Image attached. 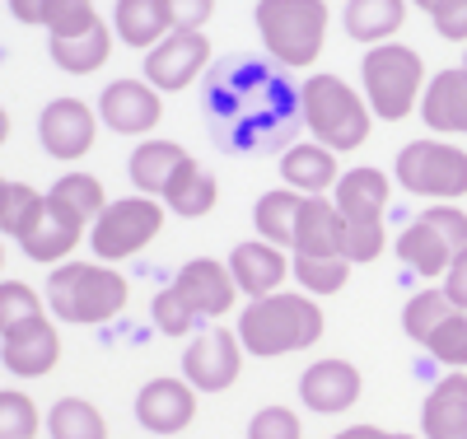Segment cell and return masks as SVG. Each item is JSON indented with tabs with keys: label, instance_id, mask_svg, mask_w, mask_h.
Here are the masks:
<instances>
[{
	"label": "cell",
	"instance_id": "cell-1",
	"mask_svg": "<svg viewBox=\"0 0 467 439\" xmlns=\"http://www.w3.org/2000/svg\"><path fill=\"white\" fill-rule=\"evenodd\" d=\"M323 308L314 295L304 290H276L266 299H248V308L239 313V341L248 355L257 361H276V355H290V350H308L318 337H323Z\"/></svg>",
	"mask_w": 467,
	"mask_h": 439
},
{
	"label": "cell",
	"instance_id": "cell-2",
	"mask_svg": "<svg viewBox=\"0 0 467 439\" xmlns=\"http://www.w3.org/2000/svg\"><path fill=\"white\" fill-rule=\"evenodd\" d=\"M127 299H131L127 276L108 262H61L47 276V308L75 328L112 323L127 308Z\"/></svg>",
	"mask_w": 467,
	"mask_h": 439
},
{
	"label": "cell",
	"instance_id": "cell-3",
	"mask_svg": "<svg viewBox=\"0 0 467 439\" xmlns=\"http://www.w3.org/2000/svg\"><path fill=\"white\" fill-rule=\"evenodd\" d=\"M299 112H304V127L318 145L346 154V150H360L369 141L374 127V112L365 103V94H356L341 75H308L304 89H299Z\"/></svg>",
	"mask_w": 467,
	"mask_h": 439
},
{
	"label": "cell",
	"instance_id": "cell-4",
	"mask_svg": "<svg viewBox=\"0 0 467 439\" xmlns=\"http://www.w3.org/2000/svg\"><path fill=\"white\" fill-rule=\"evenodd\" d=\"M253 24L262 47L281 66H314L327 43V0H257Z\"/></svg>",
	"mask_w": 467,
	"mask_h": 439
},
{
	"label": "cell",
	"instance_id": "cell-5",
	"mask_svg": "<svg viewBox=\"0 0 467 439\" xmlns=\"http://www.w3.org/2000/svg\"><path fill=\"white\" fill-rule=\"evenodd\" d=\"M425 61L420 52L402 47V43H383V47H369L365 61H360V89H365V103L374 117L383 122H402L420 108V94H425Z\"/></svg>",
	"mask_w": 467,
	"mask_h": 439
},
{
	"label": "cell",
	"instance_id": "cell-6",
	"mask_svg": "<svg viewBox=\"0 0 467 439\" xmlns=\"http://www.w3.org/2000/svg\"><path fill=\"white\" fill-rule=\"evenodd\" d=\"M169 206H160L154 196H122V202H108V211L89 225V248L99 262L117 267L136 253H145L164 229Z\"/></svg>",
	"mask_w": 467,
	"mask_h": 439
},
{
	"label": "cell",
	"instance_id": "cell-7",
	"mask_svg": "<svg viewBox=\"0 0 467 439\" xmlns=\"http://www.w3.org/2000/svg\"><path fill=\"white\" fill-rule=\"evenodd\" d=\"M393 173L411 196H425L435 206L458 202V196H467V150L449 141H411L398 150Z\"/></svg>",
	"mask_w": 467,
	"mask_h": 439
},
{
	"label": "cell",
	"instance_id": "cell-8",
	"mask_svg": "<svg viewBox=\"0 0 467 439\" xmlns=\"http://www.w3.org/2000/svg\"><path fill=\"white\" fill-rule=\"evenodd\" d=\"M244 374V341L239 332L229 328H211V332H197L182 350V379L197 388V392H224L234 388Z\"/></svg>",
	"mask_w": 467,
	"mask_h": 439
},
{
	"label": "cell",
	"instance_id": "cell-9",
	"mask_svg": "<svg viewBox=\"0 0 467 439\" xmlns=\"http://www.w3.org/2000/svg\"><path fill=\"white\" fill-rule=\"evenodd\" d=\"M37 141L52 159L61 164H75L85 159L99 141V108H89L85 99H52L37 117Z\"/></svg>",
	"mask_w": 467,
	"mask_h": 439
},
{
	"label": "cell",
	"instance_id": "cell-10",
	"mask_svg": "<svg viewBox=\"0 0 467 439\" xmlns=\"http://www.w3.org/2000/svg\"><path fill=\"white\" fill-rule=\"evenodd\" d=\"M145 79L160 94H178V89H187L192 79H197L206 66H211V37L206 33H169L160 47H150L145 52Z\"/></svg>",
	"mask_w": 467,
	"mask_h": 439
},
{
	"label": "cell",
	"instance_id": "cell-11",
	"mask_svg": "<svg viewBox=\"0 0 467 439\" xmlns=\"http://www.w3.org/2000/svg\"><path fill=\"white\" fill-rule=\"evenodd\" d=\"M164 117V99L150 79H112L99 94V122L112 127L117 136H145L160 127Z\"/></svg>",
	"mask_w": 467,
	"mask_h": 439
},
{
	"label": "cell",
	"instance_id": "cell-12",
	"mask_svg": "<svg viewBox=\"0 0 467 439\" xmlns=\"http://www.w3.org/2000/svg\"><path fill=\"white\" fill-rule=\"evenodd\" d=\"M80 238H85V220L75 215V211H66L57 196H47L43 211H37L33 225L24 229L19 248L37 267H61V262H70L75 248H80Z\"/></svg>",
	"mask_w": 467,
	"mask_h": 439
},
{
	"label": "cell",
	"instance_id": "cell-13",
	"mask_svg": "<svg viewBox=\"0 0 467 439\" xmlns=\"http://www.w3.org/2000/svg\"><path fill=\"white\" fill-rule=\"evenodd\" d=\"M136 421L150 430V434H182L192 421H197V388L187 379H150L140 392H136Z\"/></svg>",
	"mask_w": 467,
	"mask_h": 439
},
{
	"label": "cell",
	"instance_id": "cell-14",
	"mask_svg": "<svg viewBox=\"0 0 467 439\" xmlns=\"http://www.w3.org/2000/svg\"><path fill=\"white\" fill-rule=\"evenodd\" d=\"M360 370L350 365V361H314L304 374H299V397H304V407L308 412H318V416H341L360 402Z\"/></svg>",
	"mask_w": 467,
	"mask_h": 439
},
{
	"label": "cell",
	"instance_id": "cell-15",
	"mask_svg": "<svg viewBox=\"0 0 467 439\" xmlns=\"http://www.w3.org/2000/svg\"><path fill=\"white\" fill-rule=\"evenodd\" d=\"M173 286L202 318H224L234 308V295H239V286H234V276H229V262H215V257L182 262V271L173 276Z\"/></svg>",
	"mask_w": 467,
	"mask_h": 439
},
{
	"label": "cell",
	"instance_id": "cell-16",
	"mask_svg": "<svg viewBox=\"0 0 467 439\" xmlns=\"http://www.w3.org/2000/svg\"><path fill=\"white\" fill-rule=\"evenodd\" d=\"M229 276H234V286H239V295H248V299L276 295V290L285 286V276H290L285 248H271V244H262V238L234 244V253H229Z\"/></svg>",
	"mask_w": 467,
	"mask_h": 439
},
{
	"label": "cell",
	"instance_id": "cell-17",
	"mask_svg": "<svg viewBox=\"0 0 467 439\" xmlns=\"http://www.w3.org/2000/svg\"><path fill=\"white\" fill-rule=\"evenodd\" d=\"M420 117L435 136H467V70L462 66L431 75V85L420 94Z\"/></svg>",
	"mask_w": 467,
	"mask_h": 439
},
{
	"label": "cell",
	"instance_id": "cell-18",
	"mask_svg": "<svg viewBox=\"0 0 467 439\" xmlns=\"http://www.w3.org/2000/svg\"><path fill=\"white\" fill-rule=\"evenodd\" d=\"M281 178L290 192L299 196H327L337 192L341 183V169H337V150L318 145V141H299L281 154Z\"/></svg>",
	"mask_w": 467,
	"mask_h": 439
},
{
	"label": "cell",
	"instance_id": "cell-19",
	"mask_svg": "<svg viewBox=\"0 0 467 439\" xmlns=\"http://www.w3.org/2000/svg\"><path fill=\"white\" fill-rule=\"evenodd\" d=\"M420 434L425 439H467V374L449 370L420 407Z\"/></svg>",
	"mask_w": 467,
	"mask_h": 439
},
{
	"label": "cell",
	"instance_id": "cell-20",
	"mask_svg": "<svg viewBox=\"0 0 467 439\" xmlns=\"http://www.w3.org/2000/svg\"><path fill=\"white\" fill-rule=\"evenodd\" d=\"M187 164H192V154L178 141H140L131 150V159H127V173H131V183H136L140 196H154V202H160V196L169 192V183Z\"/></svg>",
	"mask_w": 467,
	"mask_h": 439
},
{
	"label": "cell",
	"instance_id": "cell-21",
	"mask_svg": "<svg viewBox=\"0 0 467 439\" xmlns=\"http://www.w3.org/2000/svg\"><path fill=\"white\" fill-rule=\"evenodd\" d=\"M388 196H393L388 173H379V169H350V173H341L332 202H337L346 225H374L388 211Z\"/></svg>",
	"mask_w": 467,
	"mask_h": 439
},
{
	"label": "cell",
	"instance_id": "cell-22",
	"mask_svg": "<svg viewBox=\"0 0 467 439\" xmlns=\"http://www.w3.org/2000/svg\"><path fill=\"white\" fill-rule=\"evenodd\" d=\"M346 220L332 196H304L299 229H295V257H341Z\"/></svg>",
	"mask_w": 467,
	"mask_h": 439
},
{
	"label": "cell",
	"instance_id": "cell-23",
	"mask_svg": "<svg viewBox=\"0 0 467 439\" xmlns=\"http://www.w3.org/2000/svg\"><path fill=\"white\" fill-rule=\"evenodd\" d=\"M112 33L122 37L127 47H160L173 28V10H169V0H117L112 5Z\"/></svg>",
	"mask_w": 467,
	"mask_h": 439
},
{
	"label": "cell",
	"instance_id": "cell-24",
	"mask_svg": "<svg viewBox=\"0 0 467 439\" xmlns=\"http://www.w3.org/2000/svg\"><path fill=\"white\" fill-rule=\"evenodd\" d=\"M57 361H61L57 323H43L37 332L15 337V341H0V365H5L10 374H19V379H43V374L57 370Z\"/></svg>",
	"mask_w": 467,
	"mask_h": 439
},
{
	"label": "cell",
	"instance_id": "cell-25",
	"mask_svg": "<svg viewBox=\"0 0 467 439\" xmlns=\"http://www.w3.org/2000/svg\"><path fill=\"white\" fill-rule=\"evenodd\" d=\"M346 33L365 47L393 43L398 28L407 24V0H346Z\"/></svg>",
	"mask_w": 467,
	"mask_h": 439
},
{
	"label": "cell",
	"instance_id": "cell-26",
	"mask_svg": "<svg viewBox=\"0 0 467 439\" xmlns=\"http://www.w3.org/2000/svg\"><path fill=\"white\" fill-rule=\"evenodd\" d=\"M393 248H398L402 267L416 271V276H425V281H444L449 267H453V248H449L425 220H411V225L398 234V244H393Z\"/></svg>",
	"mask_w": 467,
	"mask_h": 439
},
{
	"label": "cell",
	"instance_id": "cell-27",
	"mask_svg": "<svg viewBox=\"0 0 467 439\" xmlns=\"http://www.w3.org/2000/svg\"><path fill=\"white\" fill-rule=\"evenodd\" d=\"M299 211H304V196H299V192H290V187L262 192V196H257V206H253L257 238H262V244H271V248H295Z\"/></svg>",
	"mask_w": 467,
	"mask_h": 439
},
{
	"label": "cell",
	"instance_id": "cell-28",
	"mask_svg": "<svg viewBox=\"0 0 467 439\" xmlns=\"http://www.w3.org/2000/svg\"><path fill=\"white\" fill-rule=\"evenodd\" d=\"M215 202H220V183H215V173H206L197 159L169 183V192H164V206L173 211V215H182V220H202V215H211L215 211Z\"/></svg>",
	"mask_w": 467,
	"mask_h": 439
},
{
	"label": "cell",
	"instance_id": "cell-29",
	"mask_svg": "<svg viewBox=\"0 0 467 439\" xmlns=\"http://www.w3.org/2000/svg\"><path fill=\"white\" fill-rule=\"evenodd\" d=\"M47 323V308L43 295L24 281H0V341H15L28 337Z\"/></svg>",
	"mask_w": 467,
	"mask_h": 439
},
{
	"label": "cell",
	"instance_id": "cell-30",
	"mask_svg": "<svg viewBox=\"0 0 467 439\" xmlns=\"http://www.w3.org/2000/svg\"><path fill=\"white\" fill-rule=\"evenodd\" d=\"M108 57H112V28L108 24H94L80 37H52V61L66 75H94Z\"/></svg>",
	"mask_w": 467,
	"mask_h": 439
},
{
	"label": "cell",
	"instance_id": "cell-31",
	"mask_svg": "<svg viewBox=\"0 0 467 439\" xmlns=\"http://www.w3.org/2000/svg\"><path fill=\"white\" fill-rule=\"evenodd\" d=\"M47 439H108V421L85 397H61L47 412Z\"/></svg>",
	"mask_w": 467,
	"mask_h": 439
},
{
	"label": "cell",
	"instance_id": "cell-32",
	"mask_svg": "<svg viewBox=\"0 0 467 439\" xmlns=\"http://www.w3.org/2000/svg\"><path fill=\"white\" fill-rule=\"evenodd\" d=\"M458 308H453V299L444 295V286H425V290H416L411 299H407V308H402V332L411 337V341H431L435 337V328L444 323V318H453Z\"/></svg>",
	"mask_w": 467,
	"mask_h": 439
},
{
	"label": "cell",
	"instance_id": "cell-33",
	"mask_svg": "<svg viewBox=\"0 0 467 439\" xmlns=\"http://www.w3.org/2000/svg\"><path fill=\"white\" fill-rule=\"evenodd\" d=\"M47 196H57V202H61L66 211H75L85 225H94V220L108 211V192H103V183H99L94 173H61Z\"/></svg>",
	"mask_w": 467,
	"mask_h": 439
},
{
	"label": "cell",
	"instance_id": "cell-34",
	"mask_svg": "<svg viewBox=\"0 0 467 439\" xmlns=\"http://www.w3.org/2000/svg\"><path fill=\"white\" fill-rule=\"evenodd\" d=\"M43 202H47V196L37 192V187H28V183H5V192H0V234L19 244L24 229L33 225V215L43 211Z\"/></svg>",
	"mask_w": 467,
	"mask_h": 439
},
{
	"label": "cell",
	"instance_id": "cell-35",
	"mask_svg": "<svg viewBox=\"0 0 467 439\" xmlns=\"http://www.w3.org/2000/svg\"><path fill=\"white\" fill-rule=\"evenodd\" d=\"M290 276L304 286V295H337L350 276V262L346 257H295L290 262Z\"/></svg>",
	"mask_w": 467,
	"mask_h": 439
},
{
	"label": "cell",
	"instance_id": "cell-36",
	"mask_svg": "<svg viewBox=\"0 0 467 439\" xmlns=\"http://www.w3.org/2000/svg\"><path fill=\"white\" fill-rule=\"evenodd\" d=\"M43 412L33 407V397L19 388H0V439H37Z\"/></svg>",
	"mask_w": 467,
	"mask_h": 439
},
{
	"label": "cell",
	"instance_id": "cell-37",
	"mask_svg": "<svg viewBox=\"0 0 467 439\" xmlns=\"http://www.w3.org/2000/svg\"><path fill=\"white\" fill-rule=\"evenodd\" d=\"M150 313H154V328H160L164 337H192V332H197V323H202V313L178 295V286H169V290L154 295Z\"/></svg>",
	"mask_w": 467,
	"mask_h": 439
},
{
	"label": "cell",
	"instance_id": "cell-38",
	"mask_svg": "<svg viewBox=\"0 0 467 439\" xmlns=\"http://www.w3.org/2000/svg\"><path fill=\"white\" fill-rule=\"evenodd\" d=\"M94 24H103L99 10H94V0H52L47 15H43L47 37H80V33H89Z\"/></svg>",
	"mask_w": 467,
	"mask_h": 439
},
{
	"label": "cell",
	"instance_id": "cell-39",
	"mask_svg": "<svg viewBox=\"0 0 467 439\" xmlns=\"http://www.w3.org/2000/svg\"><path fill=\"white\" fill-rule=\"evenodd\" d=\"M425 350L435 355L444 370H462L467 374V313H453L435 328V337L425 341Z\"/></svg>",
	"mask_w": 467,
	"mask_h": 439
},
{
	"label": "cell",
	"instance_id": "cell-40",
	"mask_svg": "<svg viewBox=\"0 0 467 439\" xmlns=\"http://www.w3.org/2000/svg\"><path fill=\"white\" fill-rule=\"evenodd\" d=\"M388 248V234H383V220L374 225H346V238H341V257L350 267H360V262H379Z\"/></svg>",
	"mask_w": 467,
	"mask_h": 439
},
{
	"label": "cell",
	"instance_id": "cell-41",
	"mask_svg": "<svg viewBox=\"0 0 467 439\" xmlns=\"http://www.w3.org/2000/svg\"><path fill=\"white\" fill-rule=\"evenodd\" d=\"M420 220L453 248V257L467 253V211H458V202H440V206H431V211H420Z\"/></svg>",
	"mask_w": 467,
	"mask_h": 439
},
{
	"label": "cell",
	"instance_id": "cell-42",
	"mask_svg": "<svg viewBox=\"0 0 467 439\" xmlns=\"http://www.w3.org/2000/svg\"><path fill=\"white\" fill-rule=\"evenodd\" d=\"M248 439H304L299 412H290V407H262L248 421Z\"/></svg>",
	"mask_w": 467,
	"mask_h": 439
},
{
	"label": "cell",
	"instance_id": "cell-43",
	"mask_svg": "<svg viewBox=\"0 0 467 439\" xmlns=\"http://www.w3.org/2000/svg\"><path fill=\"white\" fill-rule=\"evenodd\" d=\"M431 19H435V33L444 43H467V0H440L431 10Z\"/></svg>",
	"mask_w": 467,
	"mask_h": 439
},
{
	"label": "cell",
	"instance_id": "cell-44",
	"mask_svg": "<svg viewBox=\"0 0 467 439\" xmlns=\"http://www.w3.org/2000/svg\"><path fill=\"white\" fill-rule=\"evenodd\" d=\"M169 10H173V28L182 33H202L215 15V0H169Z\"/></svg>",
	"mask_w": 467,
	"mask_h": 439
},
{
	"label": "cell",
	"instance_id": "cell-45",
	"mask_svg": "<svg viewBox=\"0 0 467 439\" xmlns=\"http://www.w3.org/2000/svg\"><path fill=\"white\" fill-rule=\"evenodd\" d=\"M444 295L453 299L458 313H467V253L453 257V267H449V276H444Z\"/></svg>",
	"mask_w": 467,
	"mask_h": 439
},
{
	"label": "cell",
	"instance_id": "cell-46",
	"mask_svg": "<svg viewBox=\"0 0 467 439\" xmlns=\"http://www.w3.org/2000/svg\"><path fill=\"white\" fill-rule=\"evenodd\" d=\"M47 5H52V0H10V15H15L19 24H37V28H43Z\"/></svg>",
	"mask_w": 467,
	"mask_h": 439
},
{
	"label": "cell",
	"instance_id": "cell-47",
	"mask_svg": "<svg viewBox=\"0 0 467 439\" xmlns=\"http://www.w3.org/2000/svg\"><path fill=\"white\" fill-rule=\"evenodd\" d=\"M332 439H379V430H374V425H350V430H341V434H332Z\"/></svg>",
	"mask_w": 467,
	"mask_h": 439
},
{
	"label": "cell",
	"instance_id": "cell-48",
	"mask_svg": "<svg viewBox=\"0 0 467 439\" xmlns=\"http://www.w3.org/2000/svg\"><path fill=\"white\" fill-rule=\"evenodd\" d=\"M5 141H10V112L0 108V145H5Z\"/></svg>",
	"mask_w": 467,
	"mask_h": 439
},
{
	"label": "cell",
	"instance_id": "cell-49",
	"mask_svg": "<svg viewBox=\"0 0 467 439\" xmlns=\"http://www.w3.org/2000/svg\"><path fill=\"white\" fill-rule=\"evenodd\" d=\"M411 5H416V10H425V15H431V10L440 5V0H411Z\"/></svg>",
	"mask_w": 467,
	"mask_h": 439
},
{
	"label": "cell",
	"instance_id": "cell-50",
	"mask_svg": "<svg viewBox=\"0 0 467 439\" xmlns=\"http://www.w3.org/2000/svg\"><path fill=\"white\" fill-rule=\"evenodd\" d=\"M379 439H416V434H388V430H379Z\"/></svg>",
	"mask_w": 467,
	"mask_h": 439
},
{
	"label": "cell",
	"instance_id": "cell-51",
	"mask_svg": "<svg viewBox=\"0 0 467 439\" xmlns=\"http://www.w3.org/2000/svg\"><path fill=\"white\" fill-rule=\"evenodd\" d=\"M0 267H5V244H0Z\"/></svg>",
	"mask_w": 467,
	"mask_h": 439
},
{
	"label": "cell",
	"instance_id": "cell-52",
	"mask_svg": "<svg viewBox=\"0 0 467 439\" xmlns=\"http://www.w3.org/2000/svg\"><path fill=\"white\" fill-rule=\"evenodd\" d=\"M0 192H5V178H0Z\"/></svg>",
	"mask_w": 467,
	"mask_h": 439
},
{
	"label": "cell",
	"instance_id": "cell-53",
	"mask_svg": "<svg viewBox=\"0 0 467 439\" xmlns=\"http://www.w3.org/2000/svg\"><path fill=\"white\" fill-rule=\"evenodd\" d=\"M462 70H467V57H462Z\"/></svg>",
	"mask_w": 467,
	"mask_h": 439
}]
</instances>
